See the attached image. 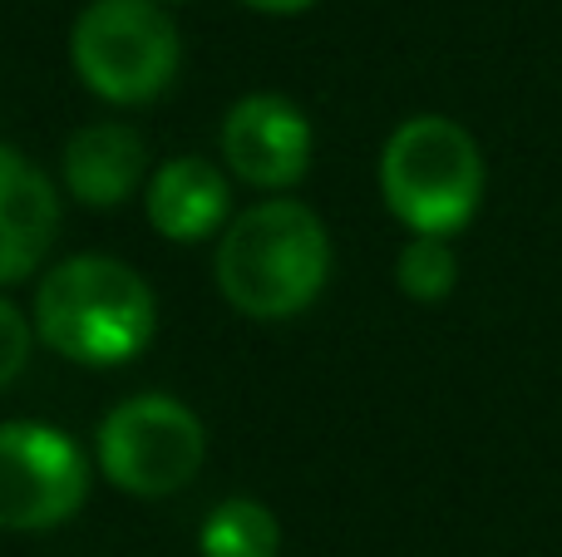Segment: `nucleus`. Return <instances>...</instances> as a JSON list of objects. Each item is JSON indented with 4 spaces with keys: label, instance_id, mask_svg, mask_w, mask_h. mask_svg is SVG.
<instances>
[{
    "label": "nucleus",
    "instance_id": "f257e3e1",
    "mask_svg": "<svg viewBox=\"0 0 562 557\" xmlns=\"http://www.w3.org/2000/svg\"><path fill=\"white\" fill-rule=\"evenodd\" d=\"M217 292L252 321H286L301 316L330 276L326 223L296 197L252 203L217 237Z\"/></svg>",
    "mask_w": 562,
    "mask_h": 557
},
{
    "label": "nucleus",
    "instance_id": "f03ea898",
    "mask_svg": "<svg viewBox=\"0 0 562 557\" xmlns=\"http://www.w3.org/2000/svg\"><path fill=\"white\" fill-rule=\"evenodd\" d=\"M158 302L148 282L119 257L79 252L49 266L35 286V336L69 365L109 371L148 351Z\"/></svg>",
    "mask_w": 562,
    "mask_h": 557
},
{
    "label": "nucleus",
    "instance_id": "7ed1b4c3",
    "mask_svg": "<svg viewBox=\"0 0 562 557\" xmlns=\"http://www.w3.org/2000/svg\"><path fill=\"white\" fill-rule=\"evenodd\" d=\"M380 193L409 232L454 237L484 203V154L464 124L415 114L380 148Z\"/></svg>",
    "mask_w": 562,
    "mask_h": 557
},
{
    "label": "nucleus",
    "instance_id": "20e7f679",
    "mask_svg": "<svg viewBox=\"0 0 562 557\" xmlns=\"http://www.w3.org/2000/svg\"><path fill=\"white\" fill-rule=\"evenodd\" d=\"M69 59L94 99L134 109L173 84L183 39L164 0H89L69 30Z\"/></svg>",
    "mask_w": 562,
    "mask_h": 557
},
{
    "label": "nucleus",
    "instance_id": "39448f33",
    "mask_svg": "<svg viewBox=\"0 0 562 557\" xmlns=\"http://www.w3.org/2000/svg\"><path fill=\"white\" fill-rule=\"evenodd\" d=\"M94 459L114 489L134 499H168L198 479L207 459V430L173 395H128L99 420Z\"/></svg>",
    "mask_w": 562,
    "mask_h": 557
},
{
    "label": "nucleus",
    "instance_id": "423d86ee",
    "mask_svg": "<svg viewBox=\"0 0 562 557\" xmlns=\"http://www.w3.org/2000/svg\"><path fill=\"white\" fill-rule=\"evenodd\" d=\"M89 499V459L65 430L0 420V528L49 533Z\"/></svg>",
    "mask_w": 562,
    "mask_h": 557
},
{
    "label": "nucleus",
    "instance_id": "0eeeda50",
    "mask_svg": "<svg viewBox=\"0 0 562 557\" xmlns=\"http://www.w3.org/2000/svg\"><path fill=\"white\" fill-rule=\"evenodd\" d=\"M223 163L262 193L301 183L311 168V118L281 94H247L223 118Z\"/></svg>",
    "mask_w": 562,
    "mask_h": 557
},
{
    "label": "nucleus",
    "instance_id": "6e6552de",
    "mask_svg": "<svg viewBox=\"0 0 562 557\" xmlns=\"http://www.w3.org/2000/svg\"><path fill=\"white\" fill-rule=\"evenodd\" d=\"M59 237V193L25 154L0 144V286H15L45 262Z\"/></svg>",
    "mask_w": 562,
    "mask_h": 557
},
{
    "label": "nucleus",
    "instance_id": "1a4fd4ad",
    "mask_svg": "<svg viewBox=\"0 0 562 557\" xmlns=\"http://www.w3.org/2000/svg\"><path fill=\"white\" fill-rule=\"evenodd\" d=\"M59 173L75 203L94 213H114L144 187L148 178V144L128 124H85L65 138Z\"/></svg>",
    "mask_w": 562,
    "mask_h": 557
},
{
    "label": "nucleus",
    "instance_id": "9d476101",
    "mask_svg": "<svg viewBox=\"0 0 562 557\" xmlns=\"http://www.w3.org/2000/svg\"><path fill=\"white\" fill-rule=\"evenodd\" d=\"M148 223L168 242H203L227 227V173L207 158H168L148 173Z\"/></svg>",
    "mask_w": 562,
    "mask_h": 557
},
{
    "label": "nucleus",
    "instance_id": "9b49d317",
    "mask_svg": "<svg viewBox=\"0 0 562 557\" xmlns=\"http://www.w3.org/2000/svg\"><path fill=\"white\" fill-rule=\"evenodd\" d=\"M281 528L277 513L257 499H227L203 519L198 553L203 557H277Z\"/></svg>",
    "mask_w": 562,
    "mask_h": 557
},
{
    "label": "nucleus",
    "instance_id": "f8f14e48",
    "mask_svg": "<svg viewBox=\"0 0 562 557\" xmlns=\"http://www.w3.org/2000/svg\"><path fill=\"white\" fill-rule=\"evenodd\" d=\"M395 282L409 302H445L459 282V257L449 247V237L415 232V242H405V252L395 262Z\"/></svg>",
    "mask_w": 562,
    "mask_h": 557
},
{
    "label": "nucleus",
    "instance_id": "ddd939ff",
    "mask_svg": "<svg viewBox=\"0 0 562 557\" xmlns=\"http://www.w3.org/2000/svg\"><path fill=\"white\" fill-rule=\"evenodd\" d=\"M25 361H30V321L15 302L0 296V390H5L10 380H20Z\"/></svg>",
    "mask_w": 562,
    "mask_h": 557
},
{
    "label": "nucleus",
    "instance_id": "4468645a",
    "mask_svg": "<svg viewBox=\"0 0 562 557\" xmlns=\"http://www.w3.org/2000/svg\"><path fill=\"white\" fill-rule=\"evenodd\" d=\"M247 10H262V15H301V10H311L316 0H243Z\"/></svg>",
    "mask_w": 562,
    "mask_h": 557
},
{
    "label": "nucleus",
    "instance_id": "2eb2a0df",
    "mask_svg": "<svg viewBox=\"0 0 562 557\" xmlns=\"http://www.w3.org/2000/svg\"><path fill=\"white\" fill-rule=\"evenodd\" d=\"M164 5H188V0H164Z\"/></svg>",
    "mask_w": 562,
    "mask_h": 557
}]
</instances>
